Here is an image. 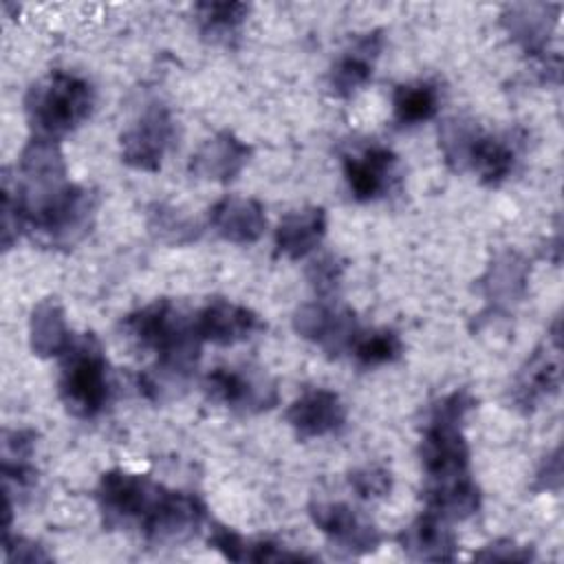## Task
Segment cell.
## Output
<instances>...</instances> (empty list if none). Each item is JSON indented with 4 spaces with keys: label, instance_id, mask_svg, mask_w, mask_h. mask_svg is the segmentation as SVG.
Segmentation results:
<instances>
[{
    "label": "cell",
    "instance_id": "6da1fadb",
    "mask_svg": "<svg viewBox=\"0 0 564 564\" xmlns=\"http://www.w3.org/2000/svg\"><path fill=\"white\" fill-rule=\"evenodd\" d=\"M130 341L156 355V368L139 375V390L152 399L163 401L165 390L185 383L198 366L203 339L196 330L194 315L183 313L172 300H154L121 322Z\"/></svg>",
    "mask_w": 564,
    "mask_h": 564
},
{
    "label": "cell",
    "instance_id": "7a4b0ae2",
    "mask_svg": "<svg viewBox=\"0 0 564 564\" xmlns=\"http://www.w3.org/2000/svg\"><path fill=\"white\" fill-rule=\"evenodd\" d=\"M2 183H7L22 209L24 225L33 229L48 247H73L93 227L97 212V196L77 185L59 183L44 189H22L11 183L9 170H4Z\"/></svg>",
    "mask_w": 564,
    "mask_h": 564
},
{
    "label": "cell",
    "instance_id": "3957f363",
    "mask_svg": "<svg viewBox=\"0 0 564 564\" xmlns=\"http://www.w3.org/2000/svg\"><path fill=\"white\" fill-rule=\"evenodd\" d=\"M93 84L70 70H48L24 95V115L33 137L53 139L77 130L93 112Z\"/></svg>",
    "mask_w": 564,
    "mask_h": 564
},
{
    "label": "cell",
    "instance_id": "277c9868",
    "mask_svg": "<svg viewBox=\"0 0 564 564\" xmlns=\"http://www.w3.org/2000/svg\"><path fill=\"white\" fill-rule=\"evenodd\" d=\"M471 408L476 399L467 390L449 392L432 405L419 445L425 482L469 476V445L460 423Z\"/></svg>",
    "mask_w": 564,
    "mask_h": 564
},
{
    "label": "cell",
    "instance_id": "5b68a950",
    "mask_svg": "<svg viewBox=\"0 0 564 564\" xmlns=\"http://www.w3.org/2000/svg\"><path fill=\"white\" fill-rule=\"evenodd\" d=\"M59 401L77 419H95L110 399L108 359L101 341L93 333L70 339L59 355Z\"/></svg>",
    "mask_w": 564,
    "mask_h": 564
},
{
    "label": "cell",
    "instance_id": "8992f818",
    "mask_svg": "<svg viewBox=\"0 0 564 564\" xmlns=\"http://www.w3.org/2000/svg\"><path fill=\"white\" fill-rule=\"evenodd\" d=\"M163 491L165 487L150 476L132 474L121 467L104 471L97 485V505L104 527L108 531L132 527L141 531Z\"/></svg>",
    "mask_w": 564,
    "mask_h": 564
},
{
    "label": "cell",
    "instance_id": "52a82bcc",
    "mask_svg": "<svg viewBox=\"0 0 564 564\" xmlns=\"http://www.w3.org/2000/svg\"><path fill=\"white\" fill-rule=\"evenodd\" d=\"M209 401L236 412L258 414L278 405L275 381L260 368H214L203 377Z\"/></svg>",
    "mask_w": 564,
    "mask_h": 564
},
{
    "label": "cell",
    "instance_id": "ba28073f",
    "mask_svg": "<svg viewBox=\"0 0 564 564\" xmlns=\"http://www.w3.org/2000/svg\"><path fill=\"white\" fill-rule=\"evenodd\" d=\"M174 141V119L167 106L148 104L119 134L121 161L141 172H159Z\"/></svg>",
    "mask_w": 564,
    "mask_h": 564
},
{
    "label": "cell",
    "instance_id": "9c48e42d",
    "mask_svg": "<svg viewBox=\"0 0 564 564\" xmlns=\"http://www.w3.org/2000/svg\"><path fill=\"white\" fill-rule=\"evenodd\" d=\"M308 516L328 542L348 555L372 553L383 540L379 527L346 502L315 500L308 505Z\"/></svg>",
    "mask_w": 564,
    "mask_h": 564
},
{
    "label": "cell",
    "instance_id": "30bf717a",
    "mask_svg": "<svg viewBox=\"0 0 564 564\" xmlns=\"http://www.w3.org/2000/svg\"><path fill=\"white\" fill-rule=\"evenodd\" d=\"M293 330L302 339L319 346L330 357H339L341 352L350 350L361 328L350 308L326 302H308L295 308Z\"/></svg>",
    "mask_w": 564,
    "mask_h": 564
},
{
    "label": "cell",
    "instance_id": "8fae6325",
    "mask_svg": "<svg viewBox=\"0 0 564 564\" xmlns=\"http://www.w3.org/2000/svg\"><path fill=\"white\" fill-rule=\"evenodd\" d=\"M207 507L196 494L167 489L141 527L150 542H181L192 538L205 522Z\"/></svg>",
    "mask_w": 564,
    "mask_h": 564
},
{
    "label": "cell",
    "instance_id": "7c38bea8",
    "mask_svg": "<svg viewBox=\"0 0 564 564\" xmlns=\"http://www.w3.org/2000/svg\"><path fill=\"white\" fill-rule=\"evenodd\" d=\"M194 322L200 339L216 346H236L264 330V322L256 311L223 297L207 302L194 315Z\"/></svg>",
    "mask_w": 564,
    "mask_h": 564
},
{
    "label": "cell",
    "instance_id": "4fadbf2b",
    "mask_svg": "<svg viewBox=\"0 0 564 564\" xmlns=\"http://www.w3.org/2000/svg\"><path fill=\"white\" fill-rule=\"evenodd\" d=\"M383 48V33L368 31L357 37L330 66L326 75V88L333 97L348 99L359 93L375 73V62Z\"/></svg>",
    "mask_w": 564,
    "mask_h": 564
},
{
    "label": "cell",
    "instance_id": "5bb4252c",
    "mask_svg": "<svg viewBox=\"0 0 564 564\" xmlns=\"http://www.w3.org/2000/svg\"><path fill=\"white\" fill-rule=\"evenodd\" d=\"M284 416L300 438H317L344 427L348 412L337 392L311 388L291 401Z\"/></svg>",
    "mask_w": 564,
    "mask_h": 564
},
{
    "label": "cell",
    "instance_id": "9a60e30c",
    "mask_svg": "<svg viewBox=\"0 0 564 564\" xmlns=\"http://www.w3.org/2000/svg\"><path fill=\"white\" fill-rule=\"evenodd\" d=\"M397 167V154L386 145H366L344 154V176L355 200L368 203L386 194Z\"/></svg>",
    "mask_w": 564,
    "mask_h": 564
},
{
    "label": "cell",
    "instance_id": "2e32d148",
    "mask_svg": "<svg viewBox=\"0 0 564 564\" xmlns=\"http://www.w3.org/2000/svg\"><path fill=\"white\" fill-rule=\"evenodd\" d=\"M397 542L410 560L419 562H447L454 560L458 551V540L449 520L427 509L397 535Z\"/></svg>",
    "mask_w": 564,
    "mask_h": 564
},
{
    "label": "cell",
    "instance_id": "e0dca14e",
    "mask_svg": "<svg viewBox=\"0 0 564 564\" xmlns=\"http://www.w3.org/2000/svg\"><path fill=\"white\" fill-rule=\"evenodd\" d=\"M251 145L238 139L234 132L223 130L207 139L189 159V172L205 181L229 183L249 163Z\"/></svg>",
    "mask_w": 564,
    "mask_h": 564
},
{
    "label": "cell",
    "instance_id": "ac0fdd59",
    "mask_svg": "<svg viewBox=\"0 0 564 564\" xmlns=\"http://www.w3.org/2000/svg\"><path fill=\"white\" fill-rule=\"evenodd\" d=\"M562 381L560 348H538L516 375L511 386V401L522 412H531L540 401L557 394Z\"/></svg>",
    "mask_w": 564,
    "mask_h": 564
},
{
    "label": "cell",
    "instance_id": "d6986e66",
    "mask_svg": "<svg viewBox=\"0 0 564 564\" xmlns=\"http://www.w3.org/2000/svg\"><path fill=\"white\" fill-rule=\"evenodd\" d=\"M209 225L227 242L253 245L267 229V214L253 198L223 196L209 209Z\"/></svg>",
    "mask_w": 564,
    "mask_h": 564
},
{
    "label": "cell",
    "instance_id": "ffe728a7",
    "mask_svg": "<svg viewBox=\"0 0 564 564\" xmlns=\"http://www.w3.org/2000/svg\"><path fill=\"white\" fill-rule=\"evenodd\" d=\"M560 4L520 2L505 7L500 22L516 44L531 55L546 53V42L557 24Z\"/></svg>",
    "mask_w": 564,
    "mask_h": 564
},
{
    "label": "cell",
    "instance_id": "44dd1931",
    "mask_svg": "<svg viewBox=\"0 0 564 564\" xmlns=\"http://www.w3.org/2000/svg\"><path fill=\"white\" fill-rule=\"evenodd\" d=\"M326 209L302 207L284 214L275 227V249L289 260H302L315 251L326 236Z\"/></svg>",
    "mask_w": 564,
    "mask_h": 564
},
{
    "label": "cell",
    "instance_id": "7402d4cb",
    "mask_svg": "<svg viewBox=\"0 0 564 564\" xmlns=\"http://www.w3.org/2000/svg\"><path fill=\"white\" fill-rule=\"evenodd\" d=\"M22 187H51L66 181V161L62 148L53 139L31 137L20 152L18 178Z\"/></svg>",
    "mask_w": 564,
    "mask_h": 564
},
{
    "label": "cell",
    "instance_id": "603a6c76",
    "mask_svg": "<svg viewBox=\"0 0 564 564\" xmlns=\"http://www.w3.org/2000/svg\"><path fill=\"white\" fill-rule=\"evenodd\" d=\"M73 335L66 324V313L64 306L59 304L57 297H44L40 300L29 317V346L33 355L48 359V357H59Z\"/></svg>",
    "mask_w": 564,
    "mask_h": 564
},
{
    "label": "cell",
    "instance_id": "cb8c5ba5",
    "mask_svg": "<svg viewBox=\"0 0 564 564\" xmlns=\"http://www.w3.org/2000/svg\"><path fill=\"white\" fill-rule=\"evenodd\" d=\"M425 509L445 520H465L480 509V489L471 476L423 485Z\"/></svg>",
    "mask_w": 564,
    "mask_h": 564
},
{
    "label": "cell",
    "instance_id": "d4e9b609",
    "mask_svg": "<svg viewBox=\"0 0 564 564\" xmlns=\"http://www.w3.org/2000/svg\"><path fill=\"white\" fill-rule=\"evenodd\" d=\"M527 282H529V262L516 251H505L496 256L480 280L485 297L494 302L498 308H507L520 302L527 291Z\"/></svg>",
    "mask_w": 564,
    "mask_h": 564
},
{
    "label": "cell",
    "instance_id": "484cf974",
    "mask_svg": "<svg viewBox=\"0 0 564 564\" xmlns=\"http://www.w3.org/2000/svg\"><path fill=\"white\" fill-rule=\"evenodd\" d=\"M516 156L518 150L511 139L494 137L480 130L469 152L467 172H474L480 178V183L496 187L511 176L516 167Z\"/></svg>",
    "mask_w": 564,
    "mask_h": 564
},
{
    "label": "cell",
    "instance_id": "4316f807",
    "mask_svg": "<svg viewBox=\"0 0 564 564\" xmlns=\"http://www.w3.org/2000/svg\"><path fill=\"white\" fill-rule=\"evenodd\" d=\"M441 106L438 88L432 82H408L392 90V117L399 126H419L436 117Z\"/></svg>",
    "mask_w": 564,
    "mask_h": 564
},
{
    "label": "cell",
    "instance_id": "83f0119b",
    "mask_svg": "<svg viewBox=\"0 0 564 564\" xmlns=\"http://www.w3.org/2000/svg\"><path fill=\"white\" fill-rule=\"evenodd\" d=\"M196 24L205 40L229 42L249 15V4L245 2H196L194 4Z\"/></svg>",
    "mask_w": 564,
    "mask_h": 564
},
{
    "label": "cell",
    "instance_id": "f1b7e54d",
    "mask_svg": "<svg viewBox=\"0 0 564 564\" xmlns=\"http://www.w3.org/2000/svg\"><path fill=\"white\" fill-rule=\"evenodd\" d=\"M350 352L361 368H377L397 361L403 352V341L392 328L359 330L350 346Z\"/></svg>",
    "mask_w": 564,
    "mask_h": 564
},
{
    "label": "cell",
    "instance_id": "f546056e",
    "mask_svg": "<svg viewBox=\"0 0 564 564\" xmlns=\"http://www.w3.org/2000/svg\"><path fill=\"white\" fill-rule=\"evenodd\" d=\"M480 126L476 121L463 119V117H452L445 119L438 128V148L443 152L445 163L454 172H467V161L471 145L476 137L480 134Z\"/></svg>",
    "mask_w": 564,
    "mask_h": 564
},
{
    "label": "cell",
    "instance_id": "4dcf8cb0",
    "mask_svg": "<svg viewBox=\"0 0 564 564\" xmlns=\"http://www.w3.org/2000/svg\"><path fill=\"white\" fill-rule=\"evenodd\" d=\"M148 229L156 240L176 247L194 242L200 236V227L196 220L165 203H154L148 209Z\"/></svg>",
    "mask_w": 564,
    "mask_h": 564
},
{
    "label": "cell",
    "instance_id": "1f68e13d",
    "mask_svg": "<svg viewBox=\"0 0 564 564\" xmlns=\"http://www.w3.org/2000/svg\"><path fill=\"white\" fill-rule=\"evenodd\" d=\"M348 482L355 494L364 500H377L390 494L392 489V471L383 465H364L348 474Z\"/></svg>",
    "mask_w": 564,
    "mask_h": 564
},
{
    "label": "cell",
    "instance_id": "d6a6232c",
    "mask_svg": "<svg viewBox=\"0 0 564 564\" xmlns=\"http://www.w3.org/2000/svg\"><path fill=\"white\" fill-rule=\"evenodd\" d=\"M341 273H344V267L339 264V260L335 256H322V258L313 260L306 271L311 286L322 297H328L337 291V286L341 282Z\"/></svg>",
    "mask_w": 564,
    "mask_h": 564
},
{
    "label": "cell",
    "instance_id": "836d02e7",
    "mask_svg": "<svg viewBox=\"0 0 564 564\" xmlns=\"http://www.w3.org/2000/svg\"><path fill=\"white\" fill-rule=\"evenodd\" d=\"M207 544L218 551L225 560L231 562H245V551H247V540L234 531L227 524L220 522H212L209 527V535H207Z\"/></svg>",
    "mask_w": 564,
    "mask_h": 564
},
{
    "label": "cell",
    "instance_id": "e575fe53",
    "mask_svg": "<svg viewBox=\"0 0 564 564\" xmlns=\"http://www.w3.org/2000/svg\"><path fill=\"white\" fill-rule=\"evenodd\" d=\"M474 557L485 562H531L535 555H533V549L522 546L509 538H502L485 544L480 551L474 553Z\"/></svg>",
    "mask_w": 564,
    "mask_h": 564
},
{
    "label": "cell",
    "instance_id": "d590c367",
    "mask_svg": "<svg viewBox=\"0 0 564 564\" xmlns=\"http://www.w3.org/2000/svg\"><path fill=\"white\" fill-rule=\"evenodd\" d=\"M4 557L9 562H48L51 555L33 540L26 538H11L4 533Z\"/></svg>",
    "mask_w": 564,
    "mask_h": 564
},
{
    "label": "cell",
    "instance_id": "8d00e7d4",
    "mask_svg": "<svg viewBox=\"0 0 564 564\" xmlns=\"http://www.w3.org/2000/svg\"><path fill=\"white\" fill-rule=\"evenodd\" d=\"M562 487V452L553 449L535 471V480L531 485L533 491H560Z\"/></svg>",
    "mask_w": 564,
    "mask_h": 564
}]
</instances>
